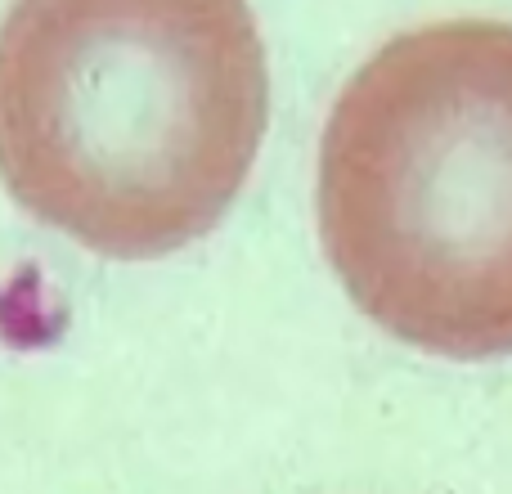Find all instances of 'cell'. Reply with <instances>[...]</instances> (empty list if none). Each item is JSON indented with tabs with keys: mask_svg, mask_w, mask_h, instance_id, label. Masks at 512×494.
Masks as SVG:
<instances>
[{
	"mask_svg": "<svg viewBox=\"0 0 512 494\" xmlns=\"http://www.w3.org/2000/svg\"><path fill=\"white\" fill-rule=\"evenodd\" d=\"M265 113L248 0H14L0 23V180L113 261L216 230Z\"/></svg>",
	"mask_w": 512,
	"mask_h": 494,
	"instance_id": "cell-1",
	"label": "cell"
},
{
	"mask_svg": "<svg viewBox=\"0 0 512 494\" xmlns=\"http://www.w3.org/2000/svg\"><path fill=\"white\" fill-rule=\"evenodd\" d=\"M319 239L351 301L445 360L512 355V23L387 41L319 140Z\"/></svg>",
	"mask_w": 512,
	"mask_h": 494,
	"instance_id": "cell-2",
	"label": "cell"
}]
</instances>
